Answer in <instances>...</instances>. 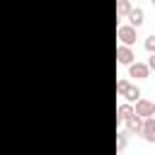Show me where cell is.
<instances>
[{
    "mask_svg": "<svg viewBox=\"0 0 155 155\" xmlns=\"http://www.w3.org/2000/svg\"><path fill=\"white\" fill-rule=\"evenodd\" d=\"M116 61H119L121 65H128V63L136 61V53L131 51V46H124V44H121V46L116 48Z\"/></svg>",
    "mask_w": 155,
    "mask_h": 155,
    "instance_id": "5b68a950",
    "label": "cell"
},
{
    "mask_svg": "<svg viewBox=\"0 0 155 155\" xmlns=\"http://www.w3.org/2000/svg\"><path fill=\"white\" fill-rule=\"evenodd\" d=\"M133 111L138 114V116H155V102H150V99H136V107H133Z\"/></svg>",
    "mask_w": 155,
    "mask_h": 155,
    "instance_id": "7a4b0ae2",
    "label": "cell"
},
{
    "mask_svg": "<svg viewBox=\"0 0 155 155\" xmlns=\"http://www.w3.org/2000/svg\"><path fill=\"white\" fill-rule=\"evenodd\" d=\"M116 121H124V119H128L131 114H133V104L131 102H124V104H119V109H116Z\"/></svg>",
    "mask_w": 155,
    "mask_h": 155,
    "instance_id": "ba28073f",
    "label": "cell"
},
{
    "mask_svg": "<svg viewBox=\"0 0 155 155\" xmlns=\"http://www.w3.org/2000/svg\"><path fill=\"white\" fill-rule=\"evenodd\" d=\"M148 68L155 70V53H150V58H148Z\"/></svg>",
    "mask_w": 155,
    "mask_h": 155,
    "instance_id": "5bb4252c",
    "label": "cell"
},
{
    "mask_svg": "<svg viewBox=\"0 0 155 155\" xmlns=\"http://www.w3.org/2000/svg\"><path fill=\"white\" fill-rule=\"evenodd\" d=\"M148 73H150V68H148V63H138V61H133V63H128V78H136V80H143V78H148Z\"/></svg>",
    "mask_w": 155,
    "mask_h": 155,
    "instance_id": "3957f363",
    "label": "cell"
},
{
    "mask_svg": "<svg viewBox=\"0 0 155 155\" xmlns=\"http://www.w3.org/2000/svg\"><path fill=\"white\" fill-rule=\"evenodd\" d=\"M116 36H119V41L124 44V46H133L136 44V27H131V24H121L119 29H116Z\"/></svg>",
    "mask_w": 155,
    "mask_h": 155,
    "instance_id": "6da1fadb",
    "label": "cell"
},
{
    "mask_svg": "<svg viewBox=\"0 0 155 155\" xmlns=\"http://www.w3.org/2000/svg\"><path fill=\"white\" fill-rule=\"evenodd\" d=\"M126 136H128V133H124V131H119V133H116V150H119V153L126 148Z\"/></svg>",
    "mask_w": 155,
    "mask_h": 155,
    "instance_id": "8fae6325",
    "label": "cell"
},
{
    "mask_svg": "<svg viewBox=\"0 0 155 155\" xmlns=\"http://www.w3.org/2000/svg\"><path fill=\"white\" fill-rule=\"evenodd\" d=\"M153 5H155V0H153Z\"/></svg>",
    "mask_w": 155,
    "mask_h": 155,
    "instance_id": "9a60e30c",
    "label": "cell"
},
{
    "mask_svg": "<svg viewBox=\"0 0 155 155\" xmlns=\"http://www.w3.org/2000/svg\"><path fill=\"white\" fill-rule=\"evenodd\" d=\"M140 136H143L148 143H155V119H153V116H145V119H143Z\"/></svg>",
    "mask_w": 155,
    "mask_h": 155,
    "instance_id": "277c9868",
    "label": "cell"
},
{
    "mask_svg": "<svg viewBox=\"0 0 155 155\" xmlns=\"http://www.w3.org/2000/svg\"><path fill=\"white\" fill-rule=\"evenodd\" d=\"M128 10H131V2L128 0H116V15L119 17H126Z\"/></svg>",
    "mask_w": 155,
    "mask_h": 155,
    "instance_id": "30bf717a",
    "label": "cell"
},
{
    "mask_svg": "<svg viewBox=\"0 0 155 155\" xmlns=\"http://www.w3.org/2000/svg\"><path fill=\"white\" fill-rule=\"evenodd\" d=\"M145 51H148V53H155V34L145 36Z\"/></svg>",
    "mask_w": 155,
    "mask_h": 155,
    "instance_id": "7c38bea8",
    "label": "cell"
},
{
    "mask_svg": "<svg viewBox=\"0 0 155 155\" xmlns=\"http://www.w3.org/2000/svg\"><path fill=\"white\" fill-rule=\"evenodd\" d=\"M126 17H128V22H131V27H136V29H138V27H140V24L145 22V12H143L140 7H131Z\"/></svg>",
    "mask_w": 155,
    "mask_h": 155,
    "instance_id": "52a82bcc",
    "label": "cell"
},
{
    "mask_svg": "<svg viewBox=\"0 0 155 155\" xmlns=\"http://www.w3.org/2000/svg\"><path fill=\"white\" fill-rule=\"evenodd\" d=\"M128 85H131L128 80H119V82H116V92L124 97V92H126V87H128Z\"/></svg>",
    "mask_w": 155,
    "mask_h": 155,
    "instance_id": "4fadbf2b",
    "label": "cell"
},
{
    "mask_svg": "<svg viewBox=\"0 0 155 155\" xmlns=\"http://www.w3.org/2000/svg\"><path fill=\"white\" fill-rule=\"evenodd\" d=\"M124 97H126V102H131V104H133V102L140 97V90H138L136 85H128V87H126V92H124Z\"/></svg>",
    "mask_w": 155,
    "mask_h": 155,
    "instance_id": "9c48e42d",
    "label": "cell"
},
{
    "mask_svg": "<svg viewBox=\"0 0 155 155\" xmlns=\"http://www.w3.org/2000/svg\"><path fill=\"white\" fill-rule=\"evenodd\" d=\"M126 121V133H140V128H143V116H138L136 111L128 116V119H124Z\"/></svg>",
    "mask_w": 155,
    "mask_h": 155,
    "instance_id": "8992f818",
    "label": "cell"
}]
</instances>
